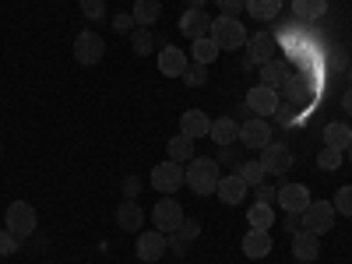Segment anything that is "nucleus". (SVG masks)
<instances>
[{
    "label": "nucleus",
    "instance_id": "nucleus-1",
    "mask_svg": "<svg viewBox=\"0 0 352 264\" xmlns=\"http://www.w3.org/2000/svg\"><path fill=\"white\" fill-rule=\"evenodd\" d=\"M184 176H187V187H190L194 194H201V197H204V194H215V187H219V180H222L215 159H190L187 169H184Z\"/></svg>",
    "mask_w": 352,
    "mask_h": 264
},
{
    "label": "nucleus",
    "instance_id": "nucleus-2",
    "mask_svg": "<svg viewBox=\"0 0 352 264\" xmlns=\"http://www.w3.org/2000/svg\"><path fill=\"white\" fill-rule=\"evenodd\" d=\"M208 36L215 39L219 50H243V46H247V28H243V21L229 18V14L212 18V32H208Z\"/></svg>",
    "mask_w": 352,
    "mask_h": 264
},
{
    "label": "nucleus",
    "instance_id": "nucleus-3",
    "mask_svg": "<svg viewBox=\"0 0 352 264\" xmlns=\"http://www.w3.org/2000/svg\"><path fill=\"white\" fill-rule=\"evenodd\" d=\"M4 229H11L18 240H28L36 232V208L28 201H11L8 204V215H4Z\"/></svg>",
    "mask_w": 352,
    "mask_h": 264
},
{
    "label": "nucleus",
    "instance_id": "nucleus-4",
    "mask_svg": "<svg viewBox=\"0 0 352 264\" xmlns=\"http://www.w3.org/2000/svg\"><path fill=\"white\" fill-rule=\"evenodd\" d=\"M335 204L331 201H310L307 204V212H303V219H300V226L307 229V232H314V236H324V232L335 226Z\"/></svg>",
    "mask_w": 352,
    "mask_h": 264
},
{
    "label": "nucleus",
    "instance_id": "nucleus-5",
    "mask_svg": "<svg viewBox=\"0 0 352 264\" xmlns=\"http://www.w3.org/2000/svg\"><path fill=\"white\" fill-rule=\"evenodd\" d=\"M152 190H159L162 197H173V190H180L184 184H187V176H184V166L180 162H159L155 169H152Z\"/></svg>",
    "mask_w": 352,
    "mask_h": 264
},
{
    "label": "nucleus",
    "instance_id": "nucleus-6",
    "mask_svg": "<svg viewBox=\"0 0 352 264\" xmlns=\"http://www.w3.org/2000/svg\"><path fill=\"white\" fill-rule=\"evenodd\" d=\"M254 116H261V120H268V116H275V109L282 106L278 99V88H268V85H254L247 92V102H243Z\"/></svg>",
    "mask_w": 352,
    "mask_h": 264
},
{
    "label": "nucleus",
    "instance_id": "nucleus-7",
    "mask_svg": "<svg viewBox=\"0 0 352 264\" xmlns=\"http://www.w3.org/2000/svg\"><path fill=\"white\" fill-rule=\"evenodd\" d=\"M184 219H187V215H184V208H180V201H176V197H159V201H155L152 222H155L159 232H176Z\"/></svg>",
    "mask_w": 352,
    "mask_h": 264
},
{
    "label": "nucleus",
    "instance_id": "nucleus-8",
    "mask_svg": "<svg viewBox=\"0 0 352 264\" xmlns=\"http://www.w3.org/2000/svg\"><path fill=\"white\" fill-rule=\"evenodd\" d=\"M275 138H272V124L268 120H261V116H250L247 124H240V144L250 152H261V148H268Z\"/></svg>",
    "mask_w": 352,
    "mask_h": 264
},
{
    "label": "nucleus",
    "instance_id": "nucleus-9",
    "mask_svg": "<svg viewBox=\"0 0 352 264\" xmlns=\"http://www.w3.org/2000/svg\"><path fill=\"white\" fill-rule=\"evenodd\" d=\"M102 53H106V43L99 32H92V28H85V32L74 39V60L85 64V67H92L102 60Z\"/></svg>",
    "mask_w": 352,
    "mask_h": 264
},
{
    "label": "nucleus",
    "instance_id": "nucleus-10",
    "mask_svg": "<svg viewBox=\"0 0 352 264\" xmlns=\"http://www.w3.org/2000/svg\"><path fill=\"white\" fill-rule=\"evenodd\" d=\"M166 250H169V240H166V232H159V229L141 232L138 243H134V254H138V261H144V264H155Z\"/></svg>",
    "mask_w": 352,
    "mask_h": 264
},
{
    "label": "nucleus",
    "instance_id": "nucleus-11",
    "mask_svg": "<svg viewBox=\"0 0 352 264\" xmlns=\"http://www.w3.org/2000/svg\"><path fill=\"white\" fill-rule=\"evenodd\" d=\"M310 204V190L307 184H282L278 187V208L289 212V215H303Z\"/></svg>",
    "mask_w": 352,
    "mask_h": 264
},
{
    "label": "nucleus",
    "instance_id": "nucleus-12",
    "mask_svg": "<svg viewBox=\"0 0 352 264\" xmlns=\"http://www.w3.org/2000/svg\"><path fill=\"white\" fill-rule=\"evenodd\" d=\"M261 166L268 169V176H285V173H289V166H292V152H289V144L272 141L268 148H261Z\"/></svg>",
    "mask_w": 352,
    "mask_h": 264
},
{
    "label": "nucleus",
    "instance_id": "nucleus-13",
    "mask_svg": "<svg viewBox=\"0 0 352 264\" xmlns=\"http://www.w3.org/2000/svg\"><path fill=\"white\" fill-rule=\"evenodd\" d=\"M275 50H278V43H275L272 32H254V36H247V60H250V64H268V60H275Z\"/></svg>",
    "mask_w": 352,
    "mask_h": 264
},
{
    "label": "nucleus",
    "instance_id": "nucleus-14",
    "mask_svg": "<svg viewBox=\"0 0 352 264\" xmlns=\"http://www.w3.org/2000/svg\"><path fill=\"white\" fill-rule=\"evenodd\" d=\"M180 32L194 43V39H201V36H208L212 32V18H208V11L204 8H187L184 14H180Z\"/></svg>",
    "mask_w": 352,
    "mask_h": 264
},
{
    "label": "nucleus",
    "instance_id": "nucleus-15",
    "mask_svg": "<svg viewBox=\"0 0 352 264\" xmlns=\"http://www.w3.org/2000/svg\"><path fill=\"white\" fill-rule=\"evenodd\" d=\"M292 257H296L300 264H310L320 257V236H314V232L300 229V232H292Z\"/></svg>",
    "mask_w": 352,
    "mask_h": 264
},
{
    "label": "nucleus",
    "instance_id": "nucleus-16",
    "mask_svg": "<svg viewBox=\"0 0 352 264\" xmlns=\"http://www.w3.org/2000/svg\"><path fill=\"white\" fill-rule=\"evenodd\" d=\"M272 232L268 229H250L247 236H243V254L250 257V261H261V257H268L272 254Z\"/></svg>",
    "mask_w": 352,
    "mask_h": 264
},
{
    "label": "nucleus",
    "instance_id": "nucleus-17",
    "mask_svg": "<svg viewBox=\"0 0 352 264\" xmlns=\"http://www.w3.org/2000/svg\"><path fill=\"white\" fill-rule=\"evenodd\" d=\"M180 134H187V138H208L212 134V120L204 116V109H187L184 116H180Z\"/></svg>",
    "mask_w": 352,
    "mask_h": 264
},
{
    "label": "nucleus",
    "instance_id": "nucleus-18",
    "mask_svg": "<svg viewBox=\"0 0 352 264\" xmlns=\"http://www.w3.org/2000/svg\"><path fill=\"white\" fill-rule=\"evenodd\" d=\"M215 194H219V201H222V204H240V201L250 194V187L240 180V173H232V176H222V180H219Z\"/></svg>",
    "mask_w": 352,
    "mask_h": 264
},
{
    "label": "nucleus",
    "instance_id": "nucleus-19",
    "mask_svg": "<svg viewBox=\"0 0 352 264\" xmlns=\"http://www.w3.org/2000/svg\"><path fill=\"white\" fill-rule=\"evenodd\" d=\"M159 71H162L166 78H184V71H187V56H184V50L166 46V50L159 53Z\"/></svg>",
    "mask_w": 352,
    "mask_h": 264
},
{
    "label": "nucleus",
    "instance_id": "nucleus-20",
    "mask_svg": "<svg viewBox=\"0 0 352 264\" xmlns=\"http://www.w3.org/2000/svg\"><path fill=\"white\" fill-rule=\"evenodd\" d=\"M219 148L222 144H232L240 141V120H232V116H219V120H212V134H208Z\"/></svg>",
    "mask_w": 352,
    "mask_h": 264
},
{
    "label": "nucleus",
    "instance_id": "nucleus-21",
    "mask_svg": "<svg viewBox=\"0 0 352 264\" xmlns=\"http://www.w3.org/2000/svg\"><path fill=\"white\" fill-rule=\"evenodd\" d=\"M116 226H120L124 232H138L144 226V212L138 201H124L120 208H116Z\"/></svg>",
    "mask_w": 352,
    "mask_h": 264
},
{
    "label": "nucleus",
    "instance_id": "nucleus-22",
    "mask_svg": "<svg viewBox=\"0 0 352 264\" xmlns=\"http://www.w3.org/2000/svg\"><path fill=\"white\" fill-rule=\"evenodd\" d=\"M349 144H352V127L349 124H328L324 127V148H338V152H345L349 148Z\"/></svg>",
    "mask_w": 352,
    "mask_h": 264
},
{
    "label": "nucleus",
    "instance_id": "nucleus-23",
    "mask_svg": "<svg viewBox=\"0 0 352 264\" xmlns=\"http://www.w3.org/2000/svg\"><path fill=\"white\" fill-rule=\"evenodd\" d=\"M166 152H169V159L173 162H190L194 159V138H187V134H176V138H169V144H166Z\"/></svg>",
    "mask_w": 352,
    "mask_h": 264
},
{
    "label": "nucleus",
    "instance_id": "nucleus-24",
    "mask_svg": "<svg viewBox=\"0 0 352 264\" xmlns=\"http://www.w3.org/2000/svg\"><path fill=\"white\" fill-rule=\"evenodd\" d=\"M134 21L141 25V28H152V21H159V14H162V4L159 0H134Z\"/></svg>",
    "mask_w": 352,
    "mask_h": 264
},
{
    "label": "nucleus",
    "instance_id": "nucleus-25",
    "mask_svg": "<svg viewBox=\"0 0 352 264\" xmlns=\"http://www.w3.org/2000/svg\"><path fill=\"white\" fill-rule=\"evenodd\" d=\"M285 78H289V64H285V60H268V64H261V85L278 88V85H285Z\"/></svg>",
    "mask_w": 352,
    "mask_h": 264
},
{
    "label": "nucleus",
    "instance_id": "nucleus-26",
    "mask_svg": "<svg viewBox=\"0 0 352 264\" xmlns=\"http://www.w3.org/2000/svg\"><path fill=\"white\" fill-rule=\"evenodd\" d=\"M190 53H194V64H204V67H208L222 50L215 46V39H212V36H201V39H194V43H190Z\"/></svg>",
    "mask_w": 352,
    "mask_h": 264
},
{
    "label": "nucleus",
    "instance_id": "nucleus-27",
    "mask_svg": "<svg viewBox=\"0 0 352 264\" xmlns=\"http://www.w3.org/2000/svg\"><path fill=\"white\" fill-rule=\"evenodd\" d=\"M328 11V0H292V14L300 21H317Z\"/></svg>",
    "mask_w": 352,
    "mask_h": 264
},
{
    "label": "nucleus",
    "instance_id": "nucleus-28",
    "mask_svg": "<svg viewBox=\"0 0 352 264\" xmlns=\"http://www.w3.org/2000/svg\"><path fill=\"white\" fill-rule=\"evenodd\" d=\"M282 11V0H247V14L254 21H272Z\"/></svg>",
    "mask_w": 352,
    "mask_h": 264
},
{
    "label": "nucleus",
    "instance_id": "nucleus-29",
    "mask_svg": "<svg viewBox=\"0 0 352 264\" xmlns=\"http://www.w3.org/2000/svg\"><path fill=\"white\" fill-rule=\"evenodd\" d=\"M236 173H240V180H243L250 190H254V187H261V184H264V176H268V169L261 166V159H254V162H247V159H243V162L236 166Z\"/></svg>",
    "mask_w": 352,
    "mask_h": 264
},
{
    "label": "nucleus",
    "instance_id": "nucleus-30",
    "mask_svg": "<svg viewBox=\"0 0 352 264\" xmlns=\"http://www.w3.org/2000/svg\"><path fill=\"white\" fill-rule=\"evenodd\" d=\"M247 222H250V229H272V222H275V212H272V204L257 201L254 208L247 212Z\"/></svg>",
    "mask_w": 352,
    "mask_h": 264
},
{
    "label": "nucleus",
    "instance_id": "nucleus-31",
    "mask_svg": "<svg viewBox=\"0 0 352 264\" xmlns=\"http://www.w3.org/2000/svg\"><path fill=\"white\" fill-rule=\"evenodd\" d=\"M197 232H201V226H197V222H190V219H184V222H180V229L169 232V236H173V240H169V247H173V250H184V247L197 236Z\"/></svg>",
    "mask_w": 352,
    "mask_h": 264
},
{
    "label": "nucleus",
    "instance_id": "nucleus-32",
    "mask_svg": "<svg viewBox=\"0 0 352 264\" xmlns=\"http://www.w3.org/2000/svg\"><path fill=\"white\" fill-rule=\"evenodd\" d=\"M131 50L138 53V56H148V50H152V28H134L131 32Z\"/></svg>",
    "mask_w": 352,
    "mask_h": 264
},
{
    "label": "nucleus",
    "instance_id": "nucleus-33",
    "mask_svg": "<svg viewBox=\"0 0 352 264\" xmlns=\"http://www.w3.org/2000/svg\"><path fill=\"white\" fill-rule=\"evenodd\" d=\"M342 159H345V152H338V148H324L317 155V166L324 169V173H335L338 166H342Z\"/></svg>",
    "mask_w": 352,
    "mask_h": 264
},
{
    "label": "nucleus",
    "instance_id": "nucleus-34",
    "mask_svg": "<svg viewBox=\"0 0 352 264\" xmlns=\"http://www.w3.org/2000/svg\"><path fill=\"white\" fill-rule=\"evenodd\" d=\"M331 204H335V212H338V215L352 219V187H338V190H335V201H331Z\"/></svg>",
    "mask_w": 352,
    "mask_h": 264
},
{
    "label": "nucleus",
    "instance_id": "nucleus-35",
    "mask_svg": "<svg viewBox=\"0 0 352 264\" xmlns=\"http://www.w3.org/2000/svg\"><path fill=\"white\" fill-rule=\"evenodd\" d=\"M184 81L190 85V88H201L204 81H208V67H204V64H187V71H184Z\"/></svg>",
    "mask_w": 352,
    "mask_h": 264
},
{
    "label": "nucleus",
    "instance_id": "nucleus-36",
    "mask_svg": "<svg viewBox=\"0 0 352 264\" xmlns=\"http://www.w3.org/2000/svg\"><path fill=\"white\" fill-rule=\"evenodd\" d=\"M81 14L88 21H99L106 14V0H81Z\"/></svg>",
    "mask_w": 352,
    "mask_h": 264
},
{
    "label": "nucleus",
    "instance_id": "nucleus-37",
    "mask_svg": "<svg viewBox=\"0 0 352 264\" xmlns=\"http://www.w3.org/2000/svg\"><path fill=\"white\" fill-rule=\"evenodd\" d=\"M18 243H21V240L14 236V232L4 229V232H0V257H11V254L18 250Z\"/></svg>",
    "mask_w": 352,
    "mask_h": 264
},
{
    "label": "nucleus",
    "instance_id": "nucleus-38",
    "mask_svg": "<svg viewBox=\"0 0 352 264\" xmlns=\"http://www.w3.org/2000/svg\"><path fill=\"white\" fill-rule=\"evenodd\" d=\"M215 4H219L222 14H229V18H236L240 11H247V0H215Z\"/></svg>",
    "mask_w": 352,
    "mask_h": 264
},
{
    "label": "nucleus",
    "instance_id": "nucleus-39",
    "mask_svg": "<svg viewBox=\"0 0 352 264\" xmlns=\"http://www.w3.org/2000/svg\"><path fill=\"white\" fill-rule=\"evenodd\" d=\"M138 194H141V180H138V176H124V197L138 201Z\"/></svg>",
    "mask_w": 352,
    "mask_h": 264
},
{
    "label": "nucleus",
    "instance_id": "nucleus-40",
    "mask_svg": "<svg viewBox=\"0 0 352 264\" xmlns=\"http://www.w3.org/2000/svg\"><path fill=\"white\" fill-rule=\"evenodd\" d=\"M215 162H229V166H240L243 159H240V152L232 148V144H222V152H219V159Z\"/></svg>",
    "mask_w": 352,
    "mask_h": 264
},
{
    "label": "nucleus",
    "instance_id": "nucleus-41",
    "mask_svg": "<svg viewBox=\"0 0 352 264\" xmlns=\"http://www.w3.org/2000/svg\"><path fill=\"white\" fill-rule=\"evenodd\" d=\"M109 25L116 28V32H134V14H116Z\"/></svg>",
    "mask_w": 352,
    "mask_h": 264
},
{
    "label": "nucleus",
    "instance_id": "nucleus-42",
    "mask_svg": "<svg viewBox=\"0 0 352 264\" xmlns=\"http://www.w3.org/2000/svg\"><path fill=\"white\" fill-rule=\"evenodd\" d=\"M254 194H257V201H264V204H275L278 201V187H254Z\"/></svg>",
    "mask_w": 352,
    "mask_h": 264
},
{
    "label": "nucleus",
    "instance_id": "nucleus-43",
    "mask_svg": "<svg viewBox=\"0 0 352 264\" xmlns=\"http://www.w3.org/2000/svg\"><path fill=\"white\" fill-rule=\"evenodd\" d=\"M342 106H345V113H349V116H352V88H349V92H345V96H342Z\"/></svg>",
    "mask_w": 352,
    "mask_h": 264
},
{
    "label": "nucleus",
    "instance_id": "nucleus-44",
    "mask_svg": "<svg viewBox=\"0 0 352 264\" xmlns=\"http://www.w3.org/2000/svg\"><path fill=\"white\" fill-rule=\"evenodd\" d=\"M187 4H190V8H208L212 0H187Z\"/></svg>",
    "mask_w": 352,
    "mask_h": 264
},
{
    "label": "nucleus",
    "instance_id": "nucleus-45",
    "mask_svg": "<svg viewBox=\"0 0 352 264\" xmlns=\"http://www.w3.org/2000/svg\"><path fill=\"white\" fill-rule=\"evenodd\" d=\"M345 78H349V85H352V60H349V71H345Z\"/></svg>",
    "mask_w": 352,
    "mask_h": 264
},
{
    "label": "nucleus",
    "instance_id": "nucleus-46",
    "mask_svg": "<svg viewBox=\"0 0 352 264\" xmlns=\"http://www.w3.org/2000/svg\"><path fill=\"white\" fill-rule=\"evenodd\" d=\"M345 152H349V162H352V144H349V148H345Z\"/></svg>",
    "mask_w": 352,
    "mask_h": 264
}]
</instances>
